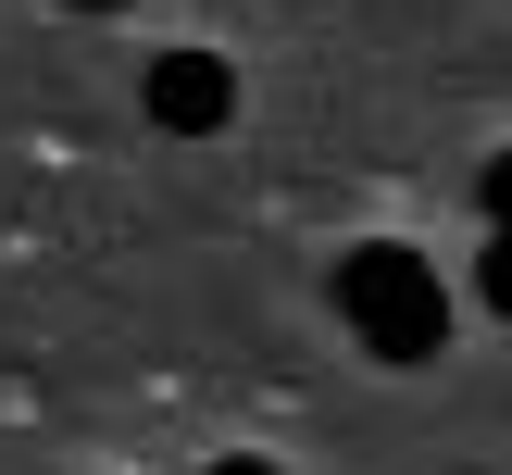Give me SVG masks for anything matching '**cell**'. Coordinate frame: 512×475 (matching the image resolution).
<instances>
[{"mask_svg":"<svg viewBox=\"0 0 512 475\" xmlns=\"http://www.w3.org/2000/svg\"><path fill=\"white\" fill-rule=\"evenodd\" d=\"M338 313H350V338L375 363H438L450 350V288H438V263L413 238H363L350 250L338 263Z\"/></svg>","mask_w":512,"mask_h":475,"instance_id":"cell-1","label":"cell"},{"mask_svg":"<svg viewBox=\"0 0 512 475\" xmlns=\"http://www.w3.org/2000/svg\"><path fill=\"white\" fill-rule=\"evenodd\" d=\"M138 113L163 125V138H213V125H238V63L225 50H150V75H138Z\"/></svg>","mask_w":512,"mask_h":475,"instance_id":"cell-2","label":"cell"},{"mask_svg":"<svg viewBox=\"0 0 512 475\" xmlns=\"http://www.w3.org/2000/svg\"><path fill=\"white\" fill-rule=\"evenodd\" d=\"M475 213H488V238H512V150H488V175H475Z\"/></svg>","mask_w":512,"mask_h":475,"instance_id":"cell-3","label":"cell"},{"mask_svg":"<svg viewBox=\"0 0 512 475\" xmlns=\"http://www.w3.org/2000/svg\"><path fill=\"white\" fill-rule=\"evenodd\" d=\"M475 288H488V313L512 325V238H488V263H475Z\"/></svg>","mask_w":512,"mask_h":475,"instance_id":"cell-4","label":"cell"},{"mask_svg":"<svg viewBox=\"0 0 512 475\" xmlns=\"http://www.w3.org/2000/svg\"><path fill=\"white\" fill-rule=\"evenodd\" d=\"M213 475H275V463H263V450H225V463H213Z\"/></svg>","mask_w":512,"mask_h":475,"instance_id":"cell-5","label":"cell"},{"mask_svg":"<svg viewBox=\"0 0 512 475\" xmlns=\"http://www.w3.org/2000/svg\"><path fill=\"white\" fill-rule=\"evenodd\" d=\"M75 13H125V0H75Z\"/></svg>","mask_w":512,"mask_h":475,"instance_id":"cell-6","label":"cell"}]
</instances>
